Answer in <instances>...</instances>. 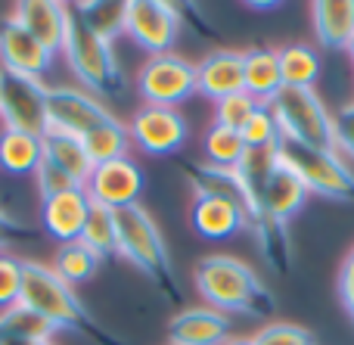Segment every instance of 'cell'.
<instances>
[{
  "mask_svg": "<svg viewBox=\"0 0 354 345\" xmlns=\"http://www.w3.org/2000/svg\"><path fill=\"white\" fill-rule=\"evenodd\" d=\"M255 345H317L314 342V333L299 324H289V321H270L252 336Z\"/></svg>",
  "mask_w": 354,
  "mask_h": 345,
  "instance_id": "34",
  "label": "cell"
},
{
  "mask_svg": "<svg viewBox=\"0 0 354 345\" xmlns=\"http://www.w3.org/2000/svg\"><path fill=\"white\" fill-rule=\"evenodd\" d=\"M202 153H205L208 165L236 168L239 159L245 156V143H243V137H239V131L212 122L205 128V134H202Z\"/></svg>",
  "mask_w": 354,
  "mask_h": 345,
  "instance_id": "31",
  "label": "cell"
},
{
  "mask_svg": "<svg viewBox=\"0 0 354 345\" xmlns=\"http://www.w3.org/2000/svg\"><path fill=\"white\" fill-rule=\"evenodd\" d=\"M47 118L53 131H66V134L84 137L91 128L109 122L112 112L103 106V100H97L93 93H87L84 87H50L47 93Z\"/></svg>",
  "mask_w": 354,
  "mask_h": 345,
  "instance_id": "12",
  "label": "cell"
},
{
  "mask_svg": "<svg viewBox=\"0 0 354 345\" xmlns=\"http://www.w3.org/2000/svg\"><path fill=\"white\" fill-rule=\"evenodd\" d=\"M47 93L50 87L44 81L0 68V118H3V128L44 137L50 131Z\"/></svg>",
  "mask_w": 354,
  "mask_h": 345,
  "instance_id": "8",
  "label": "cell"
},
{
  "mask_svg": "<svg viewBox=\"0 0 354 345\" xmlns=\"http://www.w3.org/2000/svg\"><path fill=\"white\" fill-rule=\"evenodd\" d=\"M44 162L41 137L25 134V131L3 128L0 131V168L10 174H35Z\"/></svg>",
  "mask_w": 354,
  "mask_h": 345,
  "instance_id": "25",
  "label": "cell"
},
{
  "mask_svg": "<svg viewBox=\"0 0 354 345\" xmlns=\"http://www.w3.org/2000/svg\"><path fill=\"white\" fill-rule=\"evenodd\" d=\"M59 53L66 56L72 75L78 78V84L84 87L87 93H93L97 100L124 97L128 78H124L122 66H118V56H115V50H112V44L93 35L75 12L68 16L66 41H62Z\"/></svg>",
  "mask_w": 354,
  "mask_h": 345,
  "instance_id": "4",
  "label": "cell"
},
{
  "mask_svg": "<svg viewBox=\"0 0 354 345\" xmlns=\"http://www.w3.org/2000/svg\"><path fill=\"white\" fill-rule=\"evenodd\" d=\"M0 345H28V342H19V339H6V336H0Z\"/></svg>",
  "mask_w": 354,
  "mask_h": 345,
  "instance_id": "43",
  "label": "cell"
},
{
  "mask_svg": "<svg viewBox=\"0 0 354 345\" xmlns=\"http://www.w3.org/2000/svg\"><path fill=\"white\" fill-rule=\"evenodd\" d=\"M189 224L205 240H227V236H236L239 230H249L245 212L227 199H193Z\"/></svg>",
  "mask_w": 354,
  "mask_h": 345,
  "instance_id": "20",
  "label": "cell"
},
{
  "mask_svg": "<svg viewBox=\"0 0 354 345\" xmlns=\"http://www.w3.org/2000/svg\"><path fill=\"white\" fill-rule=\"evenodd\" d=\"M311 25L317 44L330 50H348L354 37V0H317V3H311Z\"/></svg>",
  "mask_w": 354,
  "mask_h": 345,
  "instance_id": "22",
  "label": "cell"
},
{
  "mask_svg": "<svg viewBox=\"0 0 354 345\" xmlns=\"http://www.w3.org/2000/svg\"><path fill=\"white\" fill-rule=\"evenodd\" d=\"M35 187H37V193H41V203H44V199L62 196V193H68V190H78V184H75V180L62 171V168L50 165V162H41V165H37Z\"/></svg>",
  "mask_w": 354,
  "mask_h": 345,
  "instance_id": "37",
  "label": "cell"
},
{
  "mask_svg": "<svg viewBox=\"0 0 354 345\" xmlns=\"http://www.w3.org/2000/svg\"><path fill=\"white\" fill-rule=\"evenodd\" d=\"M53 333L56 330L50 327L37 311H31L28 305H22V302L0 311V336H6V339L35 345V342H53Z\"/></svg>",
  "mask_w": 354,
  "mask_h": 345,
  "instance_id": "29",
  "label": "cell"
},
{
  "mask_svg": "<svg viewBox=\"0 0 354 345\" xmlns=\"http://www.w3.org/2000/svg\"><path fill=\"white\" fill-rule=\"evenodd\" d=\"M50 268H53V271L59 274L68 286H75V290H78L81 283H87V280L97 277V271L103 268V259H100V255L93 252L84 240H72V243L56 246L53 265H50Z\"/></svg>",
  "mask_w": 354,
  "mask_h": 345,
  "instance_id": "26",
  "label": "cell"
},
{
  "mask_svg": "<svg viewBox=\"0 0 354 345\" xmlns=\"http://www.w3.org/2000/svg\"><path fill=\"white\" fill-rule=\"evenodd\" d=\"M243 91V53L239 50H212L196 62V93L212 103Z\"/></svg>",
  "mask_w": 354,
  "mask_h": 345,
  "instance_id": "19",
  "label": "cell"
},
{
  "mask_svg": "<svg viewBox=\"0 0 354 345\" xmlns=\"http://www.w3.org/2000/svg\"><path fill=\"white\" fill-rule=\"evenodd\" d=\"M118 215V255L128 259L134 268H140V274L147 280H153V286L162 292L165 302L177 305L180 302V283L171 265L168 246L162 240L159 224L149 218V212L143 205H131V209L115 212Z\"/></svg>",
  "mask_w": 354,
  "mask_h": 345,
  "instance_id": "3",
  "label": "cell"
},
{
  "mask_svg": "<svg viewBox=\"0 0 354 345\" xmlns=\"http://www.w3.org/2000/svg\"><path fill=\"white\" fill-rule=\"evenodd\" d=\"M339 299H342V308L354 321V249L345 255L342 271H339Z\"/></svg>",
  "mask_w": 354,
  "mask_h": 345,
  "instance_id": "40",
  "label": "cell"
},
{
  "mask_svg": "<svg viewBox=\"0 0 354 345\" xmlns=\"http://www.w3.org/2000/svg\"><path fill=\"white\" fill-rule=\"evenodd\" d=\"M252 10H274V6H280V3H249Z\"/></svg>",
  "mask_w": 354,
  "mask_h": 345,
  "instance_id": "42",
  "label": "cell"
},
{
  "mask_svg": "<svg viewBox=\"0 0 354 345\" xmlns=\"http://www.w3.org/2000/svg\"><path fill=\"white\" fill-rule=\"evenodd\" d=\"M333 128H336V153L354 162V103H345L333 115Z\"/></svg>",
  "mask_w": 354,
  "mask_h": 345,
  "instance_id": "38",
  "label": "cell"
},
{
  "mask_svg": "<svg viewBox=\"0 0 354 345\" xmlns=\"http://www.w3.org/2000/svg\"><path fill=\"white\" fill-rule=\"evenodd\" d=\"M87 28L97 37L115 44L128 31V10L131 0H81V3L68 6Z\"/></svg>",
  "mask_w": 354,
  "mask_h": 345,
  "instance_id": "24",
  "label": "cell"
},
{
  "mask_svg": "<svg viewBox=\"0 0 354 345\" xmlns=\"http://www.w3.org/2000/svg\"><path fill=\"white\" fill-rule=\"evenodd\" d=\"M239 137H243L245 149L252 147H277L280 143V131H277V122L270 115L268 103H261L255 112L249 115V122L239 128Z\"/></svg>",
  "mask_w": 354,
  "mask_h": 345,
  "instance_id": "33",
  "label": "cell"
},
{
  "mask_svg": "<svg viewBox=\"0 0 354 345\" xmlns=\"http://www.w3.org/2000/svg\"><path fill=\"white\" fill-rule=\"evenodd\" d=\"M0 62L6 72L41 81L53 68V53L10 16L0 19Z\"/></svg>",
  "mask_w": 354,
  "mask_h": 345,
  "instance_id": "13",
  "label": "cell"
},
{
  "mask_svg": "<svg viewBox=\"0 0 354 345\" xmlns=\"http://www.w3.org/2000/svg\"><path fill=\"white\" fill-rule=\"evenodd\" d=\"M196 290L202 292L205 305L224 315H249L270 317L277 311V296L264 286V280L236 255L214 252L196 261Z\"/></svg>",
  "mask_w": 354,
  "mask_h": 345,
  "instance_id": "2",
  "label": "cell"
},
{
  "mask_svg": "<svg viewBox=\"0 0 354 345\" xmlns=\"http://www.w3.org/2000/svg\"><path fill=\"white\" fill-rule=\"evenodd\" d=\"M280 165L289 168L295 178L305 184L311 196L339 199V203H354V168L336 149H314L301 143L280 140L277 147Z\"/></svg>",
  "mask_w": 354,
  "mask_h": 345,
  "instance_id": "6",
  "label": "cell"
},
{
  "mask_svg": "<svg viewBox=\"0 0 354 345\" xmlns=\"http://www.w3.org/2000/svg\"><path fill=\"white\" fill-rule=\"evenodd\" d=\"M224 345H255V342H252V336H236V339H227Z\"/></svg>",
  "mask_w": 354,
  "mask_h": 345,
  "instance_id": "41",
  "label": "cell"
},
{
  "mask_svg": "<svg viewBox=\"0 0 354 345\" xmlns=\"http://www.w3.org/2000/svg\"><path fill=\"white\" fill-rule=\"evenodd\" d=\"M137 93L149 106H168L177 109L196 93V62L180 53L149 56L137 72Z\"/></svg>",
  "mask_w": 354,
  "mask_h": 345,
  "instance_id": "7",
  "label": "cell"
},
{
  "mask_svg": "<svg viewBox=\"0 0 354 345\" xmlns=\"http://www.w3.org/2000/svg\"><path fill=\"white\" fill-rule=\"evenodd\" d=\"M81 140H84V149H87V156H91L93 165L115 162V159H128L131 134H128V124H124L122 118H115V115H112L109 122L91 128Z\"/></svg>",
  "mask_w": 354,
  "mask_h": 345,
  "instance_id": "27",
  "label": "cell"
},
{
  "mask_svg": "<svg viewBox=\"0 0 354 345\" xmlns=\"http://www.w3.org/2000/svg\"><path fill=\"white\" fill-rule=\"evenodd\" d=\"M280 56L283 87H314L320 78V53L311 44H283L277 47Z\"/></svg>",
  "mask_w": 354,
  "mask_h": 345,
  "instance_id": "28",
  "label": "cell"
},
{
  "mask_svg": "<svg viewBox=\"0 0 354 345\" xmlns=\"http://www.w3.org/2000/svg\"><path fill=\"white\" fill-rule=\"evenodd\" d=\"M128 134H131V147H137L140 153L174 156L177 149L187 143L189 128H187V118H183L177 109L143 103L140 109L131 115Z\"/></svg>",
  "mask_w": 354,
  "mask_h": 345,
  "instance_id": "9",
  "label": "cell"
},
{
  "mask_svg": "<svg viewBox=\"0 0 354 345\" xmlns=\"http://www.w3.org/2000/svg\"><path fill=\"white\" fill-rule=\"evenodd\" d=\"M22 305L37 311L53 330H72L78 336H87L93 345H128L84 308L75 286H68L53 268L41 261L22 265Z\"/></svg>",
  "mask_w": 354,
  "mask_h": 345,
  "instance_id": "1",
  "label": "cell"
},
{
  "mask_svg": "<svg viewBox=\"0 0 354 345\" xmlns=\"http://www.w3.org/2000/svg\"><path fill=\"white\" fill-rule=\"evenodd\" d=\"M68 6L59 0H22L12 10V19L22 25L28 35H35L50 53H59L62 41H66V28H68Z\"/></svg>",
  "mask_w": 354,
  "mask_h": 345,
  "instance_id": "17",
  "label": "cell"
},
{
  "mask_svg": "<svg viewBox=\"0 0 354 345\" xmlns=\"http://www.w3.org/2000/svg\"><path fill=\"white\" fill-rule=\"evenodd\" d=\"M258 100H252L245 91H239V93H230V97H224V100H218L214 103V122L218 124H227V128H233V131H239L245 122H249V115L258 109Z\"/></svg>",
  "mask_w": 354,
  "mask_h": 345,
  "instance_id": "36",
  "label": "cell"
},
{
  "mask_svg": "<svg viewBox=\"0 0 354 345\" xmlns=\"http://www.w3.org/2000/svg\"><path fill=\"white\" fill-rule=\"evenodd\" d=\"M84 193L91 196L93 205H106V209H112V212L140 205L143 171L131 156L128 159L93 165L91 178H87V184H84Z\"/></svg>",
  "mask_w": 354,
  "mask_h": 345,
  "instance_id": "11",
  "label": "cell"
},
{
  "mask_svg": "<svg viewBox=\"0 0 354 345\" xmlns=\"http://www.w3.org/2000/svg\"><path fill=\"white\" fill-rule=\"evenodd\" d=\"M177 35H180V12H177L174 3H165V0H131L124 37H131L140 50H147L149 56L171 53Z\"/></svg>",
  "mask_w": 354,
  "mask_h": 345,
  "instance_id": "10",
  "label": "cell"
},
{
  "mask_svg": "<svg viewBox=\"0 0 354 345\" xmlns=\"http://www.w3.org/2000/svg\"><path fill=\"white\" fill-rule=\"evenodd\" d=\"M41 143H44V162L62 168L78 187L87 184V178H91V171H93V162H91V156H87L81 137L50 128L47 134L41 137Z\"/></svg>",
  "mask_w": 354,
  "mask_h": 345,
  "instance_id": "23",
  "label": "cell"
},
{
  "mask_svg": "<svg viewBox=\"0 0 354 345\" xmlns=\"http://www.w3.org/2000/svg\"><path fill=\"white\" fill-rule=\"evenodd\" d=\"M230 336V315L212 305H193L177 311L168 324L171 345H224Z\"/></svg>",
  "mask_w": 354,
  "mask_h": 345,
  "instance_id": "16",
  "label": "cell"
},
{
  "mask_svg": "<svg viewBox=\"0 0 354 345\" xmlns=\"http://www.w3.org/2000/svg\"><path fill=\"white\" fill-rule=\"evenodd\" d=\"M268 109L277 122L280 140L314 149H336L333 112L314 87H280Z\"/></svg>",
  "mask_w": 354,
  "mask_h": 345,
  "instance_id": "5",
  "label": "cell"
},
{
  "mask_svg": "<svg viewBox=\"0 0 354 345\" xmlns=\"http://www.w3.org/2000/svg\"><path fill=\"white\" fill-rule=\"evenodd\" d=\"M348 53H351V62H354V37H351V44H348Z\"/></svg>",
  "mask_w": 354,
  "mask_h": 345,
  "instance_id": "44",
  "label": "cell"
},
{
  "mask_svg": "<svg viewBox=\"0 0 354 345\" xmlns=\"http://www.w3.org/2000/svg\"><path fill=\"white\" fill-rule=\"evenodd\" d=\"M22 259L0 249V311L22 302Z\"/></svg>",
  "mask_w": 354,
  "mask_h": 345,
  "instance_id": "35",
  "label": "cell"
},
{
  "mask_svg": "<svg viewBox=\"0 0 354 345\" xmlns=\"http://www.w3.org/2000/svg\"><path fill=\"white\" fill-rule=\"evenodd\" d=\"M277 147H280V143H277ZM277 147H252V149H245V156L239 159L236 174L245 187L249 205L261 196V190L270 180V174L280 168V153H277ZM245 215H249V212H245Z\"/></svg>",
  "mask_w": 354,
  "mask_h": 345,
  "instance_id": "30",
  "label": "cell"
},
{
  "mask_svg": "<svg viewBox=\"0 0 354 345\" xmlns=\"http://www.w3.org/2000/svg\"><path fill=\"white\" fill-rule=\"evenodd\" d=\"M35 236H37V230L31 227V224L19 221L10 212L0 209V249L12 246V243H28V240H35Z\"/></svg>",
  "mask_w": 354,
  "mask_h": 345,
  "instance_id": "39",
  "label": "cell"
},
{
  "mask_svg": "<svg viewBox=\"0 0 354 345\" xmlns=\"http://www.w3.org/2000/svg\"><path fill=\"white\" fill-rule=\"evenodd\" d=\"M177 168H180L183 180L193 190V199H227V203L239 205L243 212H249V196H245V187L239 180L236 168H218L208 165V162H189V159H180Z\"/></svg>",
  "mask_w": 354,
  "mask_h": 345,
  "instance_id": "14",
  "label": "cell"
},
{
  "mask_svg": "<svg viewBox=\"0 0 354 345\" xmlns=\"http://www.w3.org/2000/svg\"><path fill=\"white\" fill-rule=\"evenodd\" d=\"M308 196H311V193L305 190V184H301L289 168L280 165L274 174H270L268 184H264L261 196L249 205V221L268 215V218H274V221L289 224V218H295L301 209H305Z\"/></svg>",
  "mask_w": 354,
  "mask_h": 345,
  "instance_id": "15",
  "label": "cell"
},
{
  "mask_svg": "<svg viewBox=\"0 0 354 345\" xmlns=\"http://www.w3.org/2000/svg\"><path fill=\"white\" fill-rule=\"evenodd\" d=\"M81 240L100 255V259H112L118 255V215L106 205H91L87 224L81 230Z\"/></svg>",
  "mask_w": 354,
  "mask_h": 345,
  "instance_id": "32",
  "label": "cell"
},
{
  "mask_svg": "<svg viewBox=\"0 0 354 345\" xmlns=\"http://www.w3.org/2000/svg\"><path fill=\"white\" fill-rule=\"evenodd\" d=\"M280 87H283V75H280L277 47L255 44L252 50H245L243 53V91L252 100H258V103H270Z\"/></svg>",
  "mask_w": 354,
  "mask_h": 345,
  "instance_id": "21",
  "label": "cell"
},
{
  "mask_svg": "<svg viewBox=\"0 0 354 345\" xmlns=\"http://www.w3.org/2000/svg\"><path fill=\"white\" fill-rule=\"evenodd\" d=\"M91 196L84 193V187L78 190H68L62 196L44 199L41 203V224L56 243H72L81 240V230L87 224V215H91Z\"/></svg>",
  "mask_w": 354,
  "mask_h": 345,
  "instance_id": "18",
  "label": "cell"
},
{
  "mask_svg": "<svg viewBox=\"0 0 354 345\" xmlns=\"http://www.w3.org/2000/svg\"><path fill=\"white\" fill-rule=\"evenodd\" d=\"M35 345H56V342H35Z\"/></svg>",
  "mask_w": 354,
  "mask_h": 345,
  "instance_id": "45",
  "label": "cell"
}]
</instances>
